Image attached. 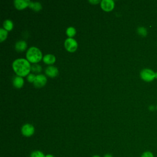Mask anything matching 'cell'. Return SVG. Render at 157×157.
<instances>
[{
    "label": "cell",
    "mask_w": 157,
    "mask_h": 157,
    "mask_svg": "<svg viewBox=\"0 0 157 157\" xmlns=\"http://www.w3.org/2000/svg\"><path fill=\"white\" fill-rule=\"evenodd\" d=\"M12 67L16 74L20 77L26 75L31 70L29 61L23 58L15 59L12 64Z\"/></svg>",
    "instance_id": "1"
},
{
    "label": "cell",
    "mask_w": 157,
    "mask_h": 157,
    "mask_svg": "<svg viewBox=\"0 0 157 157\" xmlns=\"http://www.w3.org/2000/svg\"><path fill=\"white\" fill-rule=\"evenodd\" d=\"M42 53L40 50L35 47L29 48L26 52V58L31 63H37L42 59Z\"/></svg>",
    "instance_id": "2"
},
{
    "label": "cell",
    "mask_w": 157,
    "mask_h": 157,
    "mask_svg": "<svg viewBox=\"0 0 157 157\" xmlns=\"http://www.w3.org/2000/svg\"><path fill=\"white\" fill-rule=\"evenodd\" d=\"M155 74L154 71L150 69H144L140 72V77L142 80L146 82H151L155 78Z\"/></svg>",
    "instance_id": "3"
},
{
    "label": "cell",
    "mask_w": 157,
    "mask_h": 157,
    "mask_svg": "<svg viewBox=\"0 0 157 157\" xmlns=\"http://www.w3.org/2000/svg\"><path fill=\"white\" fill-rule=\"evenodd\" d=\"M64 46L66 49L71 52L75 51L77 48V43L76 40L71 37H69L66 39L64 42Z\"/></svg>",
    "instance_id": "4"
},
{
    "label": "cell",
    "mask_w": 157,
    "mask_h": 157,
    "mask_svg": "<svg viewBox=\"0 0 157 157\" xmlns=\"http://www.w3.org/2000/svg\"><path fill=\"white\" fill-rule=\"evenodd\" d=\"M22 134L25 137H30L34 133V127L29 123L24 124L21 129Z\"/></svg>",
    "instance_id": "5"
},
{
    "label": "cell",
    "mask_w": 157,
    "mask_h": 157,
    "mask_svg": "<svg viewBox=\"0 0 157 157\" xmlns=\"http://www.w3.org/2000/svg\"><path fill=\"white\" fill-rule=\"evenodd\" d=\"M47 82V78L44 75L38 74L36 75L35 80L34 81V85L36 87L40 88L45 85Z\"/></svg>",
    "instance_id": "6"
},
{
    "label": "cell",
    "mask_w": 157,
    "mask_h": 157,
    "mask_svg": "<svg viewBox=\"0 0 157 157\" xmlns=\"http://www.w3.org/2000/svg\"><path fill=\"white\" fill-rule=\"evenodd\" d=\"M101 6L105 11H110L114 7V2L112 0H102L101 2Z\"/></svg>",
    "instance_id": "7"
},
{
    "label": "cell",
    "mask_w": 157,
    "mask_h": 157,
    "mask_svg": "<svg viewBox=\"0 0 157 157\" xmlns=\"http://www.w3.org/2000/svg\"><path fill=\"white\" fill-rule=\"evenodd\" d=\"M58 73V69L53 66H49L45 69V74L51 77H55Z\"/></svg>",
    "instance_id": "8"
},
{
    "label": "cell",
    "mask_w": 157,
    "mask_h": 157,
    "mask_svg": "<svg viewBox=\"0 0 157 157\" xmlns=\"http://www.w3.org/2000/svg\"><path fill=\"white\" fill-rule=\"evenodd\" d=\"M29 1H26V0H15L14 1V4L17 9L21 10L25 7H26L28 6H29Z\"/></svg>",
    "instance_id": "9"
},
{
    "label": "cell",
    "mask_w": 157,
    "mask_h": 157,
    "mask_svg": "<svg viewBox=\"0 0 157 157\" xmlns=\"http://www.w3.org/2000/svg\"><path fill=\"white\" fill-rule=\"evenodd\" d=\"M24 80L23 78L20 76H15L13 80V84L14 86H15L17 88H21L23 85Z\"/></svg>",
    "instance_id": "10"
},
{
    "label": "cell",
    "mask_w": 157,
    "mask_h": 157,
    "mask_svg": "<svg viewBox=\"0 0 157 157\" xmlns=\"http://www.w3.org/2000/svg\"><path fill=\"white\" fill-rule=\"evenodd\" d=\"M43 61L46 64H53L55 61V56L52 54H47L43 57Z\"/></svg>",
    "instance_id": "11"
},
{
    "label": "cell",
    "mask_w": 157,
    "mask_h": 157,
    "mask_svg": "<svg viewBox=\"0 0 157 157\" xmlns=\"http://www.w3.org/2000/svg\"><path fill=\"white\" fill-rule=\"evenodd\" d=\"M26 43L24 40H19L15 44V48L18 52H22L26 48Z\"/></svg>",
    "instance_id": "12"
},
{
    "label": "cell",
    "mask_w": 157,
    "mask_h": 157,
    "mask_svg": "<svg viewBox=\"0 0 157 157\" xmlns=\"http://www.w3.org/2000/svg\"><path fill=\"white\" fill-rule=\"evenodd\" d=\"M29 6L31 8H32L34 10H36V11L40 10L42 9V6H41L40 3H39V2H33L29 1Z\"/></svg>",
    "instance_id": "13"
},
{
    "label": "cell",
    "mask_w": 157,
    "mask_h": 157,
    "mask_svg": "<svg viewBox=\"0 0 157 157\" xmlns=\"http://www.w3.org/2000/svg\"><path fill=\"white\" fill-rule=\"evenodd\" d=\"M3 26H4V28H5V29L10 31L13 28V23L10 20H6L4 21Z\"/></svg>",
    "instance_id": "14"
},
{
    "label": "cell",
    "mask_w": 157,
    "mask_h": 157,
    "mask_svg": "<svg viewBox=\"0 0 157 157\" xmlns=\"http://www.w3.org/2000/svg\"><path fill=\"white\" fill-rule=\"evenodd\" d=\"M45 155L40 150H34L30 154L29 157H45Z\"/></svg>",
    "instance_id": "15"
},
{
    "label": "cell",
    "mask_w": 157,
    "mask_h": 157,
    "mask_svg": "<svg viewBox=\"0 0 157 157\" xmlns=\"http://www.w3.org/2000/svg\"><path fill=\"white\" fill-rule=\"evenodd\" d=\"M7 36V32L3 28L0 29V41L2 42L5 40Z\"/></svg>",
    "instance_id": "16"
},
{
    "label": "cell",
    "mask_w": 157,
    "mask_h": 157,
    "mask_svg": "<svg viewBox=\"0 0 157 157\" xmlns=\"http://www.w3.org/2000/svg\"><path fill=\"white\" fill-rule=\"evenodd\" d=\"M76 31L74 27H69L67 29H66V34L69 37H72L75 35Z\"/></svg>",
    "instance_id": "17"
},
{
    "label": "cell",
    "mask_w": 157,
    "mask_h": 157,
    "mask_svg": "<svg viewBox=\"0 0 157 157\" xmlns=\"http://www.w3.org/2000/svg\"><path fill=\"white\" fill-rule=\"evenodd\" d=\"M31 69L33 72L38 73V72H40L42 71V67L40 65H38L37 64H33L32 65V66L31 67Z\"/></svg>",
    "instance_id": "18"
},
{
    "label": "cell",
    "mask_w": 157,
    "mask_h": 157,
    "mask_svg": "<svg viewBox=\"0 0 157 157\" xmlns=\"http://www.w3.org/2000/svg\"><path fill=\"white\" fill-rule=\"evenodd\" d=\"M137 33L139 35L142 36H145L147 34V31L146 28L144 27H139L137 28Z\"/></svg>",
    "instance_id": "19"
},
{
    "label": "cell",
    "mask_w": 157,
    "mask_h": 157,
    "mask_svg": "<svg viewBox=\"0 0 157 157\" xmlns=\"http://www.w3.org/2000/svg\"><path fill=\"white\" fill-rule=\"evenodd\" d=\"M140 157H154V155L150 151H145L142 153Z\"/></svg>",
    "instance_id": "20"
},
{
    "label": "cell",
    "mask_w": 157,
    "mask_h": 157,
    "mask_svg": "<svg viewBox=\"0 0 157 157\" xmlns=\"http://www.w3.org/2000/svg\"><path fill=\"white\" fill-rule=\"evenodd\" d=\"M35 78H36V76L33 74H30L28 75V77H27V79L29 82H34V80H35Z\"/></svg>",
    "instance_id": "21"
},
{
    "label": "cell",
    "mask_w": 157,
    "mask_h": 157,
    "mask_svg": "<svg viewBox=\"0 0 157 157\" xmlns=\"http://www.w3.org/2000/svg\"><path fill=\"white\" fill-rule=\"evenodd\" d=\"M103 157H113V156L110 153H107V154H105Z\"/></svg>",
    "instance_id": "22"
},
{
    "label": "cell",
    "mask_w": 157,
    "mask_h": 157,
    "mask_svg": "<svg viewBox=\"0 0 157 157\" xmlns=\"http://www.w3.org/2000/svg\"><path fill=\"white\" fill-rule=\"evenodd\" d=\"M90 2H91V3H93V4H96V3H98L99 2V0H96V1H91V0H90Z\"/></svg>",
    "instance_id": "23"
},
{
    "label": "cell",
    "mask_w": 157,
    "mask_h": 157,
    "mask_svg": "<svg viewBox=\"0 0 157 157\" xmlns=\"http://www.w3.org/2000/svg\"><path fill=\"white\" fill-rule=\"evenodd\" d=\"M45 157H55L52 154H47Z\"/></svg>",
    "instance_id": "24"
},
{
    "label": "cell",
    "mask_w": 157,
    "mask_h": 157,
    "mask_svg": "<svg viewBox=\"0 0 157 157\" xmlns=\"http://www.w3.org/2000/svg\"><path fill=\"white\" fill-rule=\"evenodd\" d=\"M92 157H101V156L99 155H94Z\"/></svg>",
    "instance_id": "25"
},
{
    "label": "cell",
    "mask_w": 157,
    "mask_h": 157,
    "mask_svg": "<svg viewBox=\"0 0 157 157\" xmlns=\"http://www.w3.org/2000/svg\"><path fill=\"white\" fill-rule=\"evenodd\" d=\"M155 77L157 78V72H156V74H155Z\"/></svg>",
    "instance_id": "26"
},
{
    "label": "cell",
    "mask_w": 157,
    "mask_h": 157,
    "mask_svg": "<svg viewBox=\"0 0 157 157\" xmlns=\"http://www.w3.org/2000/svg\"><path fill=\"white\" fill-rule=\"evenodd\" d=\"M156 109H157V106H156Z\"/></svg>",
    "instance_id": "27"
}]
</instances>
